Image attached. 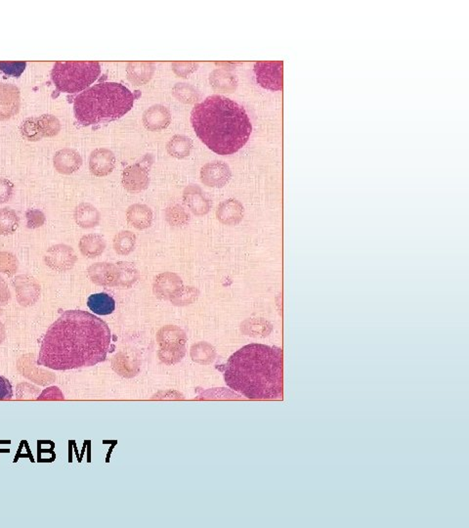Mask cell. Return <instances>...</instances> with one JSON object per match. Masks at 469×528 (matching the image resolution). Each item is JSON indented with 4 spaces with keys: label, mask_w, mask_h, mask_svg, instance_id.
Listing matches in <instances>:
<instances>
[{
    "label": "cell",
    "mask_w": 469,
    "mask_h": 528,
    "mask_svg": "<svg viewBox=\"0 0 469 528\" xmlns=\"http://www.w3.org/2000/svg\"><path fill=\"white\" fill-rule=\"evenodd\" d=\"M224 378L229 388L247 398H281L283 350L265 344H247L229 358Z\"/></svg>",
    "instance_id": "7a4b0ae2"
},
{
    "label": "cell",
    "mask_w": 469,
    "mask_h": 528,
    "mask_svg": "<svg viewBox=\"0 0 469 528\" xmlns=\"http://www.w3.org/2000/svg\"><path fill=\"white\" fill-rule=\"evenodd\" d=\"M172 94L184 104H198L200 99L199 90L189 83H178L172 88Z\"/></svg>",
    "instance_id": "f1b7e54d"
},
{
    "label": "cell",
    "mask_w": 469,
    "mask_h": 528,
    "mask_svg": "<svg viewBox=\"0 0 469 528\" xmlns=\"http://www.w3.org/2000/svg\"><path fill=\"white\" fill-rule=\"evenodd\" d=\"M183 202L193 214L197 216H205L211 210L210 197L197 184H190L183 191Z\"/></svg>",
    "instance_id": "7c38bea8"
},
{
    "label": "cell",
    "mask_w": 469,
    "mask_h": 528,
    "mask_svg": "<svg viewBox=\"0 0 469 528\" xmlns=\"http://www.w3.org/2000/svg\"><path fill=\"white\" fill-rule=\"evenodd\" d=\"M100 73L98 62H57L51 70V78L59 91L75 93L92 85Z\"/></svg>",
    "instance_id": "5b68a950"
},
{
    "label": "cell",
    "mask_w": 469,
    "mask_h": 528,
    "mask_svg": "<svg viewBox=\"0 0 469 528\" xmlns=\"http://www.w3.org/2000/svg\"><path fill=\"white\" fill-rule=\"evenodd\" d=\"M87 307L95 315H109L116 310V302L111 295L106 292H100V294L91 295L88 297Z\"/></svg>",
    "instance_id": "4316f807"
},
{
    "label": "cell",
    "mask_w": 469,
    "mask_h": 528,
    "mask_svg": "<svg viewBox=\"0 0 469 528\" xmlns=\"http://www.w3.org/2000/svg\"><path fill=\"white\" fill-rule=\"evenodd\" d=\"M257 82L271 90L283 88V62H257L254 65Z\"/></svg>",
    "instance_id": "9c48e42d"
},
{
    "label": "cell",
    "mask_w": 469,
    "mask_h": 528,
    "mask_svg": "<svg viewBox=\"0 0 469 528\" xmlns=\"http://www.w3.org/2000/svg\"><path fill=\"white\" fill-rule=\"evenodd\" d=\"M116 167V156L107 148L94 150L90 157V169L95 176L103 177L109 175Z\"/></svg>",
    "instance_id": "9a60e30c"
},
{
    "label": "cell",
    "mask_w": 469,
    "mask_h": 528,
    "mask_svg": "<svg viewBox=\"0 0 469 528\" xmlns=\"http://www.w3.org/2000/svg\"><path fill=\"white\" fill-rule=\"evenodd\" d=\"M199 295L200 292L197 287L183 286L171 297V300L176 305H187L194 302Z\"/></svg>",
    "instance_id": "d6a6232c"
},
{
    "label": "cell",
    "mask_w": 469,
    "mask_h": 528,
    "mask_svg": "<svg viewBox=\"0 0 469 528\" xmlns=\"http://www.w3.org/2000/svg\"><path fill=\"white\" fill-rule=\"evenodd\" d=\"M78 248L83 257L96 258L106 250V242L100 235L88 234L80 239Z\"/></svg>",
    "instance_id": "cb8c5ba5"
},
{
    "label": "cell",
    "mask_w": 469,
    "mask_h": 528,
    "mask_svg": "<svg viewBox=\"0 0 469 528\" xmlns=\"http://www.w3.org/2000/svg\"><path fill=\"white\" fill-rule=\"evenodd\" d=\"M27 218V226L30 229L38 228L43 226L45 222V216L43 211L39 210H30L26 213Z\"/></svg>",
    "instance_id": "74e56055"
},
{
    "label": "cell",
    "mask_w": 469,
    "mask_h": 528,
    "mask_svg": "<svg viewBox=\"0 0 469 528\" xmlns=\"http://www.w3.org/2000/svg\"><path fill=\"white\" fill-rule=\"evenodd\" d=\"M166 151L173 158L183 159L191 155L193 141L186 135H173L166 143Z\"/></svg>",
    "instance_id": "d4e9b609"
},
{
    "label": "cell",
    "mask_w": 469,
    "mask_h": 528,
    "mask_svg": "<svg viewBox=\"0 0 469 528\" xmlns=\"http://www.w3.org/2000/svg\"><path fill=\"white\" fill-rule=\"evenodd\" d=\"M171 68L177 77L188 78L198 70L199 63L192 61L172 62Z\"/></svg>",
    "instance_id": "d590c367"
},
{
    "label": "cell",
    "mask_w": 469,
    "mask_h": 528,
    "mask_svg": "<svg viewBox=\"0 0 469 528\" xmlns=\"http://www.w3.org/2000/svg\"><path fill=\"white\" fill-rule=\"evenodd\" d=\"M60 132V122L50 115L28 119L22 125V134L28 140H41L44 136L56 135Z\"/></svg>",
    "instance_id": "52a82bcc"
},
{
    "label": "cell",
    "mask_w": 469,
    "mask_h": 528,
    "mask_svg": "<svg viewBox=\"0 0 469 528\" xmlns=\"http://www.w3.org/2000/svg\"><path fill=\"white\" fill-rule=\"evenodd\" d=\"M208 80H210L211 88L218 93H233L238 85L234 75L230 70L223 69V68L213 70L208 77Z\"/></svg>",
    "instance_id": "7402d4cb"
},
{
    "label": "cell",
    "mask_w": 469,
    "mask_h": 528,
    "mask_svg": "<svg viewBox=\"0 0 469 528\" xmlns=\"http://www.w3.org/2000/svg\"><path fill=\"white\" fill-rule=\"evenodd\" d=\"M13 397L11 383L8 379L0 376V400H9Z\"/></svg>",
    "instance_id": "60d3db41"
},
{
    "label": "cell",
    "mask_w": 469,
    "mask_h": 528,
    "mask_svg": "<svg viewBox=\"0 0 469 528\" xmlns=\"http://www.w3.org/2000/svg\"><path fill=\"white\" fill-rule=\"evenodd\" d=\"M164 218L169 226L172 227H183L187 226L191 219L190 213H188L183 206L176 204L169 206L164 213Z\"/></svg>",
    "instance_id": "f546056e"
},
{
    "label": "cell",
    "mask_w": 469,
    "mask_h": 528,
    "mask_svg": "<svg viewBox=\"0 0 469 528\" xmlns=\"http://www.w3.org/2000/svg\"><path fill=\"white\" fill-rule=\"evenodd\" d=\"M127 222L137 230H145L152 226L153 213L152 208L144 204H134L126 211Z\"/></svg>",
    "instance_id": "ffe728a7"
},
{
    "label": "cell",
    "mask_w": 469,
    "mask_h": 528,
    "mask_svg": "<svg viewBox=\"0 0 469 528\" xmlns=\"http://www.w3.org/2000/svg\"><path fill=\"white\" fill-rule=\"evenodd\" d=\"M20 226V218L14 210L4 208L0 210V235L8 236L16 232Z\"/></svg>",
    "instance_id": "4dcf8cb0"
},
{
    "label": "cell",
    "mask_w": 469,
    "mask_h": 528,
    "mask_svg": "<svg viewBox=\"0 0 469 528\" xmlns=\"http://www.w3.org/2000/svg\"><path fill=\"white\" fill-rule=\"evenodd\" d=\"M88 276L94 284L103 287H119V272L117 264L94 263L88 268Z\"/></svg>",
    "instance_id": "4fadbf2b"
},
{
    "label": "cell",
    "mask_w": 469,
    "mask_h": 528,
    "mask_svg": "<svg viewBox=\"0 0 469 528\" xmlns=\"http://www.w3.org/2000/svg\"><path fill=\"white\" fill-rule=\"evenodd\" d=\"M117 266L119 272V287H124V289L131 287L139 280V271L132 263H127V261H119Z\"/></svg>",
    "instance_id": "1f68e13d"
},
{
    "label": "cell",
    "mask_w": 469,
    "mask_h": 528,
    "mask_svg": "<svg viewBox=\"0 0 469 528\" xmlns=\"http://www.w3.org/2000/svg\"><path fill=\"white\" fill-rule=\"evenodd\" d=\"M14 194V185L8 179H0V204L7 203Z\"/></svg>",
    "instance_id": "ab89813d"
},
{
    "label": "cell",
    "mask_w": 469,
    "mask_h": 528,
    "mask_svg": "<svg viewBox=\"0 0 469 528\" xmlns=\"http://www.w3.org/2000/svg\"><path fill=\"white\" fill-rule=\"evenodd\" d=\"M137 237L129 230H124L117 233L114 238L113 245L114 252L119 255H129L136 248Z\"/></svg>",
    "instance_id": "83f0119b"
},
{
    "label": "cell",
    "mask_w": 469,
    "mask_h": 528,
    "mask_svg": "<svg viewBox=\"0 0 469 528\" xmlns=\"http://www.w3.org/2000/svg\"><path fill=\"white\" fill-rule=\"evenodd\" d=\"M12 284L15 287L17 300L21 305L28 307L38 302L39 295H41V285L33 276L28 275V274L16 276Z\"/></svg>",
    "instance_id": "8fae6325"
},
{
    "label": "cell",
    "mask_w": 469,
    "mask_h": 528,
    "mask_svg": "<svg viewBox=\"0 0 469 528\" xmlns=\"http://www.w3.org/2000/svg\"><path fill=\"white\" fill-rule=\"evenodd\" d=\"M74 218L78 226L90 229L99 226L101 214L91 204L82 203L75 208Z\"/></svg>",
    "instance_id": "603a6c76"
},
{
    "label": "cell",
    "mask_w": 469,
    "mask_h": 528,
    "mask_svg": "<svg viewBox=\"0 0 469 528\" xmlns=\"http://www.w3.org/2000/svg\"><path fill=\"white\" fill-rule=\"evenodd\" d=\"M158 342L163 347H183L186 334L178 327L166 326L158 332Z\"/></svg>",
    "instance_id": "484cf974"
},
{
    "label": "cell",
    "mask_w": 469,
    "mask_h": 528,
    "mask_svg": "<svg viewBox=\"0 0 469 528\" xmlns=\"http://www.w3.org/2000/svg\"><path fill=\"white\" fill-rule=\"evenodd\" d=\"M185 355V347H163L158 352L161 361L173 364L180 361Z\"/></svg>",
    "instance_id": "e575fe53"
},
{
    "label": "cell",
    "mask_w": 469,
    "mask_h": 528,
    "mask_svg": "<svg viewBox=\"0 0 469 528\" xmlns=\"http://www.w3.org/2000/svg\"><path fill=\"white\" fill-rule=\"evenodd\" d=\"M112 334L105 321L82 310H68L47 330L38 364L53 370L90 367L104 362Z\"/></svg>",
    "instance_id": "6da1fadb"
},
{
    "label": "cell",
    "mask_w": 469,
    "mask_h": 528,
    "mask_svg": "<svg viewBox=\"0 0 469 528\" xmlns=\"http://www.w3.org/2000/svg\"><path fill=\"white\" fill-rule=\"evenodd\" d=\"M230 167L222 161H213L205 164L200 172V180L205 186L222 188L231 179Z\"/></svg>",
    "instance_id": "30bf717a"
},
{
    "label": "cell",
    "mask_w": 469,
    "mask_h": 528,
    "mask_svg": "<svg viewBox=\"0 0 469 528\" xmlns=\"http://www.w3.org/2000/svg\"><path fill=\"white\" fill-rule=\"evenodd\" d=\"M9 290L4 279L0 278V297H8L9 299Z\"/></svg>",
    "instance_id": "b9f144b4"
},
{
    "label": "cell",
    "mask_w": 469,
    "mask_h": 528,
    "mask_svg": "<svg viewBox=\"0 0 469 528\" xmlns=\"http://www.w3.org/2000/svg\"><path fill=\"white\" fill-rule=\"evenodd\" d=\"M148 158L149 156L139 163L125 167L124 174H122V185L129 192H142L147 189L150 184L149 171H150L153 161Z\"/></svg>",
    "instance_id": "8992f818"
},
{
    "label": "cell",
    "mask_w": 469,
    "mask_h": 528,
    "mask_svg": "<svg viewBox=\"0 0 469 528\" xmlns=\"http://www.w3.org/2000/svg\"><path fill=\"white\" fill-rule=\"evenodd\" d=\"M25 62H0V70L8 75L20 77L25 70Z\"/></svg>",
    "instance_id": "f35d334b"
},
{
    "label": "cell",
    "mask_w": 469,
    "mask_h": 528,
    "mask_svg": "<svg viewBox=\"0 0 469 528\" xmlns=\"http://www.w3.org/2000/svg\"><path fill=\"white\" fill-rule=\"evenodd\" d=\"M215 352L212 347L205 344H195L192 349V357L195 360L199 362H208L212 359Z\"/></svg>",
    "instance_id": "8d00e7d4"
},
{
    "label": "cell",
    "mask_w": 469,
    "mask_h": 528,
    "mask_svg": "<svg viewBox=\"0 0 469 528\" xmlns=\"http://www.w3.org/2000/svg\"><path fill=\"white\" fill-rule=\"evenodd\" d=\"M133 102L134 95L122 83H98L75 98V119L82 125L114 121L131 110Z\"/></svg>",
    "instance_id": "277c9868"
},
{
    "label": "cell",
    "mask_w": 469,
    "mask_h": 528,
    "mask_svg": "<svg viewBox=\"0 0 469 528\" xmlns=\"http://www.w3.org/2000/svg\"><path fill=\"white\" fill-rule=\"evenodd\" d=\"M155 70V62H129L126 64L127 78L134 85H144L150 82Z\"/></svg>",
    "instance_id": "44dd1931"
},
{
    "label": "cell",
    "mask_w": 469,
    "mask_h": 528,
    "mask_svg": "<svg viewBox=\"0 0 469 528\" xmlns=\"http://www.w3.org/2000/svg\"><path fill=\"white\" fill-rule=\"evenodd\" d=\"M183 286V281L177 274L163 272L153 280V292L158 299L171 300Z\"/></svg>",
    "instance_id": "5bb4252c"
},
{
    "label": "cell",
    "mask_w": 469,
    "mask_h": 528,
    "mask_svg": "<svg viewBox=\"0 0 469 528\" xmlns=\"http://www.w3.org/2000/svg\"><path fill=\"white\" fill-rule=\"evenodd\" d=\"M19 268L17 258L11 253L0 252V273L13 276Z\"/></svg>",
    "instance_id": "836d02e7"
},
{
    "label": "cell",
    "mask_w": 469,
    "mask_h": 528,
    "mask_svg": "<svg viewBox=\"0 0 469 528\" xmlns=\"http://www.w3.org/2000/svg\"><path fill=\"white\" fill-rule=\"evenodd\" d=\"M19 107V90L15 85L0 83V120L14 116Z\"/></svg>",
    "instance_id": "e0dca14e"
},
{
    "label": "cell",
    "mask_w": 469,
    "mask_h": 528,
    "mask_svg": "<svg viewBox=\"0 0 469 528\" xmlns=\"http://www.w3.org/2000/svg\"><path fill=\"white\" fill-rule=\"evenodd\" d=\"M44 261L51 269L58 272L70 270L77 261V253L70 245L59 244L52 245L44 255Z\"/></svg>",
    "instance_id": "ba28073f"
},
{
    "label": "cell",
    "mask_w": 469,
    "mask_h": 528,
    "mask_svg": "<svg viewBox=\"0 0 469 528\" xmlns=\"http://www.w3.org/2000/svg\"><path fill=\"white\" fill-rule=\"evenodd\" d=\"M195 134L211 151L228 156L246 145L252 127L244 107L222 95L195 104L191 113Z\"/></svg>",
    "instance_id": "3957f363"
},
{
    "label": "cell",
    "mask_w": 469,
    "mask_h": 528,
    "mask_svg": "<svg viewBox=\"0 0 469 528\" xmlns=\"http://www.w3.org/2000/svg\"><path fill=\"white\" fill-rule=\"evenodd\" d=\"M54 167L62 174H75L82 166L80 154L74 149L65 148L57 152L53 159Z\"/></svg>",
    "instance_id": "ac0fdd59"
},
{
    "label": "cell",
    "mask_w": 469,
    "mask_h": 528,
    "mask_svg": "<svg viewBox=\"0 0 469 528\" xmlns=\"http://www.w3.org/2000/svg\"><path fill=\"white\" fill-rule=\"evenodd\" d=\"M244 208L239 201L228 199L219 204L216 210V218L223 226H236L242 221Z\"/></svg>",
    "instance_id": "d6986e66"
},
{
    "label": "cell",
    "mask_w": 469,
    "mask_h": 528,
    "mask_svg": "<svg viewBox=\"0 0 469 528\" xmlns=\"http://www.w3.org/2000/svg\"><path fill=\"white\" fill-rule=\"evenodd\" d=\"M142 122L146 129L152 132L166 129L171 122V110L161 104H155L146 110Z\"/></svg>",
    "instance_id": "2e32d148"
}]
</instances>
